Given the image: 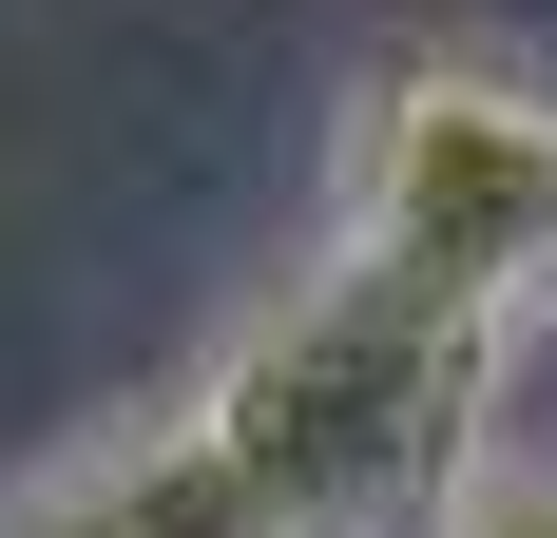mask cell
<instances>
[{"label":"cell","instance_id":"cell-1","mask_svg":"<svg viewBox=\"0 0 557 538\" xmlns=\"http://www.w3.org/2000/svg\"><path fill=\"white\" fill-rule=\"evenodd\" d=\"M519 308L404 289L366 250H308L270 308L193 366V424L231 442V481L288 538H443L461 462L519 424Z\"/></svg>","mask_w":557,"mask_h":538},{"label":"cell","instance_id":"cell-4","mask_svg":"<svg viewBox=\"0 0 557 538\" xmlns=\"http://www.w3.org/2000/svg\"><path fill=\"white\" fill-rule=\"evenodd\" d=\"M443 538H557V424H500L481 462H461Z\"/></svg>","mask_w":557,"mask_h":538},{"label":"cell","instance_id":"cell-3","mask_svg":"<svg viewBox=\"0 0 557 538\" xmlns=\"http://www.w3.org/2000/svg\"><path fill=\"white\" fill-rule=\"evenodd\" d=\"M0 538H288V519L231 481V442L193 424V404H154V424H115V442H77V462H39V481L0 500Z\"/></svg>","mask_w":557,"mask_h":538},{"label":"cell","instance_id":"cell-2","mask_svg":"<svg viewBox=\"0 0 557 538\" xmlns=\"http://www.w3.org/2000/svg\"><path fill=\"white\" fill-rule=\"evenodd\" d=\"M327 250L461 289V308H557V77L539 58H385L327 155Z\"/></svg>","mask_w":557,"mask_h":538}]
</instances>
